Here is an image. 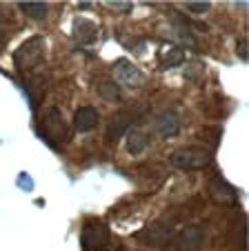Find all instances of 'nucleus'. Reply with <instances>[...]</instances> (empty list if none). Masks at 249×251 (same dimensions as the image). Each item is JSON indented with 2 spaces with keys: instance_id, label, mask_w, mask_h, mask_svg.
Masks as SVG:
<instances>
[{
  "instance_id": "20",
  "label": "nucleus",
  "mask_w": 249,
  "mask_h": 251,
  "mask_svg": "<svg viewBox=\"0 0 249 251\" xmlns=\"http://www.w3.org/2000/svg\"><path fill=\"white\" fill-rule=\"evenodd\" d=\"M100 251H109V249H107V247H105V249H100Z\"/></svg>"
},
{
  "instance_id": "11",
  "label": "nucleus",
  "mask_w": 249,
  "mask_h": 251,
  "mask_svg": "<svg viewBox=\"0 0 249 251\" xmlns=\"http://www.w3.org/2000/svg\"><path fill=\"white\" fill-rule=\"evenodd\" d=\"M149 142H151V136L147 129H132L127 136V151L132 156H140L142 151H147Z\"/></svg>"
},
{
  "instance_id": "16",
  "label": "nucleus",
  "mask_w": 249,
  "mask_h": 251,
  "mask_svg": "<svg viewBox=\"0 0 249 251\" xmlns=\"http://www.w3.org/2000/svg\"><path fill=\"white\" fill-rule=\"evenodd\" d=\"M185 60V53H183V49H178V47H174L169 53L165 58H160V69H171V67H176V65H180V62Z\"/></svg>"
},
{
  "instance_id": "1",
  "label": "nucleus",
  "mask_w": 249,
  "mask_h": 251,
  "mask_svg": "<svg viewBox=\"0 0 249 251\" xmlns=\"http://www.w3.org/2000/svg\"><path fill=\"white\" fill-rule=\"evenodd\" d=\"M171 167L183 171H198L212 165V151H207L202 147H180L171 151L169 156Z\"/></svg>"
},
{
  "instance_id": "6",
  "label": "nucleus",
  "mask_w": 249,
  "mask_h": 251,
  "mask_svg": "<svg viewBox=\"0 0 249 251\" xmlns=\"http://www.w3.org/2000/svg\"><path fill=\"white\" fill-rule=\"evenodd\" d=\"M111 74H113V82H116L118 87H138L142 80H145L142 71L138 69L136 65H132L129 60L113 62Z\"/></svg>"
},
{
  "instance_id": "21",
  "label": "nucleus",
  "mask_w": 249,
  "mask_h": 251,
  "mask_svg": "<svg viewBox=\"0 0 249 251\" xmlns=\"http://www.w3.org/2000/svg\"><path fill=\"white\" fill-rule=\"evenodd\" d=\"M116 251H127V249H116Z\"/></svg>"
},
{
  "instance_id": "12",
  "label": "nucleus",
  "mask_w": 249,
  "mask_h": 251,
  "mask_svg": "<svg viewBox=\"0 0 249 251\" xmlns=\"http://www.w3.org/2000/svg\"><path fill=\"white\" fill-rule=\"evenodd\" d=\"M209 194H212V200H216V202H221V204H234L236 202L234 189H231L222 178H214V180L209 182Z\"/></svg>"
},
{
  "instance_id": "9",
  "label": "nucleus",
  "mask_w": 249,
  "mask_h": 251,
  "mask_svg": "<svg viewBox=\"0 0 249 251\" xmlns=\"http://www.w3.org/2000/svg\"><path fill=\"white\" fill-rule=\"evenodd\" d=\"M100 123V114L96 107H89V104H85V107H78L74 114V127L76 131L85 133V131H91V129H96Z\"/></svg>"
},
{
  "instance_id": "7",
  "label": "nucleus",
  "mask_w": 249,
  "mask_h": 251,
  "mask_svg": "<svg viewBox=\"0 0 249 251\" xmlns=\"http://www.w3.org/2000/svg\"><path fill=\"white\" fill-rule=\"evenodd\" d=\"M205 242V227L202 225H187L178 233V251H196Z\"/></svg>"
},
{
  "instance_id": "13",
  "label": "nucleus",
  "mask_w": 249,
  "mask_h": 251,
  "mask_svg": "<svg viewBox=\"0 0 249 251\" xmlns=\"http://www.w3.org/2000/svg\"><path fill=\"white\" fill-rule=\"evenodd\" d=\"M74 38H78L83 45H91L98 38V27L91 20H78L74 25Z\"/></svg>"
},
{
  "instance_id": "15",
  "label": "nucleus",
  "mask_w": 249,
  "mask_h": 251,
  "mask_svg": "<svg viewBox=\"0 0 249 251\" xmlns=\"http://www.w3.org/2000/svg\"><path fill=\"white\" fill-rule=\"evenodd\" d=\"M98 91H100V96H103L105 100H109V102H118V100H120V87H118L116 82H111V80L100 82Z\"/></svg>"
},
{
  "instance_id": "2",
  "label": "nucleus",
  "mask_w": 249,
  "mask_h": 251,
  "mask_svg": "<svg viewBox=\"0 0 249 251\" xmlns=\"http://www.w3.org/2000/svg\"><path fill=\"white\" fill-rule=\"evenodd\" d=\"M45 60V40L40 36L25 40L14 56V62L20 71H36Z\"/></svg>"
},
{
  "instance_id": "5",
  "label": "nucleus",
  "mask_w": 249,
  "mask_h": 251,
  "mask_svg": "<svg viewBox=\"0 0 249 251\" xmlns=\"http://www.w3.org/2000/svg\"><path fill=\"white\" fill-rule=\"evenodd\" d=\"M109 229L100 220H89L83 227V251H100L107 247Z\"/></svg>"
},
{
  "instance_id": "17",
  "label": "nucleus",
  "mask_w": 249,
  "mask_h": 251,
  "mask_svg": "<svg viewBox=\"0 0 249 251\" xmlns=\"http://www.w3.org/2000/svg\"><path fill=\"white\" fill-rule=\"evenodd\" d=\"M187 7H189V11H194V14H205V11H209L212 5H209V2H196V5H194L192 2V5H187Z\"/></svg>"
},
{
  "instance_id": "14",
  "label": "nucleus",
  "mask_w": 249,
  "mask_h": 251,
  "mask_svg": "<svg viewBox=\"0 0 249 251\" xmlns=\"http://www.w3.org/2000/svg\"><path fill=\"white\" fill-rule=\"evenodd\" d=\"M20 9L33 20H45L47 18V2H20Z\"/></svg>"
},
{
  "instance_id": "18",
  "label": "nucleus",
  "mask_w": 249,
  "mask_h": 251,
  "mask_svg": "<svg viewBox=\"0 0 249 251\" xmlns=\"http://www.w3.org/2000/svg\"><path fill=\"white\" fill-rule=\"evenodd\" d=\"M247 53H249L247 43H245V40H240V45H238V56H240V58H247Z\"/></svg>"
},
{
  "instance_id": "19",
  "label": "nucleus",
  "mask_w": 249,
  "mask_h": 251,
  "mask_svg": "<svg viewBox=\"0 0 249 251\" xmlns=\"http://www.w3.org/2000/svg\"><path fill=\"white\" fill-rule=\"evenodd\" d=\"M165 251H178V249H176V247H169V249H165Z\"/></svg>"
},
{
  "instance_id": "10",
  "label": "nucleus",
  "mask_w": 249,
  "mask_h": 251,
  "mask_svg": "<svg viewBox=\"0 0 249 251\" xmlns=\"http://www.w3.org/2000/svg\"><path fill=\"white\" fill-rule=\"evenodd\" d=\"M156 131L160 138H171L180 131V118L174 109H165L156 118Z\"/></svg>"
},
{
  "instance_id": "3",
  "label": "nucleus",
  "mask_w": 249,
  "mask_h": 251,
  "mask_svg": "<svg viewBox=\"0 0 249 251\" xmlns=\"http://www.w3.org/2000/svg\"><path fill=\"white\" fill-rule=\"evenodd\" d=\"M40 129H43V133L49 138L52 142H62L67 140V133H69V129H67V123L65 118H62L60 109H56V107H49V109H45L43 114H40Z\"/></svg>"
},
{
  "instance_id": "4",
  "label": "nucleus",
  "mask_w": 249,
  "mask_h": 251,
  "mask_svg": "<svg viewBox=\"0 0 249 251\" xmlns=\"http://www.w3.org/2000/svg\"><path fill=\"white\" fill-rule=\"evenodd\" d=\"M174 233H176L174 223H169V220H158V223H151L145 231L138 233V240L147 242V245H151V247H165L174 240Z\"/></svg>"
},
{
  "instance_id": "8",
  "label": "nucleus",
  "mask_w": 249,
  "mask_h": 251,
  "mask_svg": "<svg viewBox=\"0 0 249 251\" xmlns=\"http://www.w3.org/2000/svg\"><path fill=\"white\" fill-rule=\"evenodd\" d=\"M134 125V114L129 111H118L116 116H111V120L105 127V138L109 142H118L122 138V133H127L129 127Z\"/></svg>"
}]
</instances>
